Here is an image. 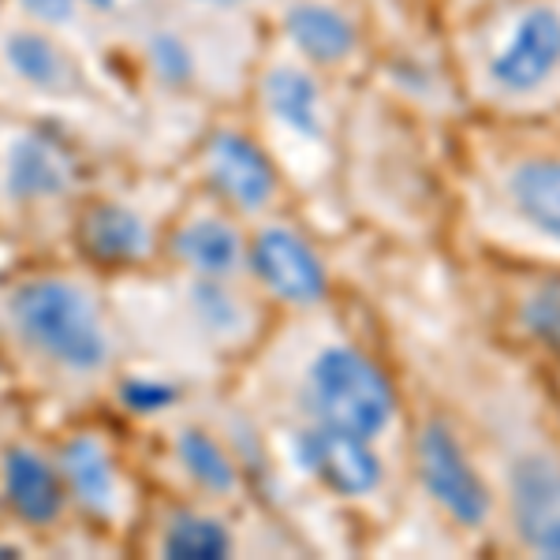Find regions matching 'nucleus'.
Here are the masks:
<instances>
[{"label":"nucleus","mask_w":560,"mask_h":560,"mask_svg":"<svg viewBox=\"0 0 560 560\" xmlns=\"http://www.w3.org/2000/svg\"><path fill=\"white\" fill-rule=\"evenodd\" d=\"M4 490L12 509L31 523H49L60 512V486L49 464L31 448H12L4 456Z\"/></svg>","instance_id":"11"},{"label":"nucleus","mask_w":560,"mask_h":560,"mask_svg":"<svg viewBox=\"0 0 560 560\" xmlns=\"http://www.w3.org/2000/svg\"><path fill=\"white\" fill-rule=\"evenodd\" d=\"M65 179H68V168H65V161L57 158V150L45 147L38 139L15 142V153H12V191L15 195L31 198V195L60 191Z\"/></svg>","instance_id":"17"},{"label":"nucleus","mask_w":560,"mask_h":560,"mask_svg":"<svg viewBox=\"0 0 560 560\" xmlns=\"http://www.w3.org/2000/svg\"><path fill=\"white\" fill-rule=\"evenodd\" d=\"M501 202L527 232L560 250V158L530 153L501 173Z\"/></svg>","instance_id":"8"},{"label":"nucleus","mask_w":560,"mask_h":560,"mask_svg":"<svg viewBox=\"0 0 560 560\" xmlns=\"http://www.w3.org/2000/svg\"><path fill=\"white\" fill-rule=\"evenodd\" d=\"M179 459L191 471L195 482H202L213 493H229L236 490V467L232 459L221 453V445L202 430H184L179 433Z\"/></svg>","instance_id":"19"},{"label":"nucleus","mask_w":560,"mask_h":560,"mask_svg":"<svg viewBox=\"0 0 560 560\" xmlns=\"http://www.w3.org/2000/svg\"><path fill=\"white\" fill-rule=\"evenodd\" d=\"M176 255L187 261L198 273H210V277H221V273H232L243 258V247H240V236L229 221L221 217H195L179 229L176 236Z\"/></svg>","instance_id":"13"},{"label":"nucleus","mask_w":560,"mask_h":560,"mask_svg":"<svg viewBox=\"0 0 560 560\" xmlns=\"http://www.w3.org/2000/svg\"><path fill=\"white\" fill-rule=\"evenodd\" d=\"M419 475L438 509L459 527H482L493 512V497L475 471L467 448L441 419L419 430Z\"/></svg>","instance_id":"4"},{"label":"nucleus","mask_w":560,"mask_h":560,"mask_svg":"<svg viewBox=\"0 0 560 560\" xmlns=\"http://www.w3.org/2000/svg\"><path fill=\"white\" fill-rule=\"evenodd\" d=\"M229 530L210 516H198V512H179L168 523L165 535V557L173 560H217L229 553Z\"/></svg>","instance_id":"18"},{"label":"nucleus","mask_w":560,"mask_h":560,"mask_svg":"<svg viewBox=\"0 0 560 560\" xmlns=\"http://www.w3.org/2000/svg\"><path fill=\"white\" fill-rule=\"evenodd\" d=\"M83 247L102 261H131L150 250V232L124 206H94L83 221Z\"/></svg>","instance_id":"12"},{"label":"nucleus","mask_w":560,"mask_h":560,"mask_svg":"<svg viewBox=\"0 0 560 560\" xmlns=\"http://www.w3.org/2000/svg\"><path fill=\"white\" fill-rule=\"evenodd\" d=\"M202 4H243V0H202Z\"/></svg>","instance_id":"25"},{"label":"nucleus","mask_w":560,"mask_h":560,"mask_svg":"<svg viewBox=\"0 0 560 560\" xmlns=\"http://www.w3.org/2000/svg\"><path fill=\"white\" fill-rule=\"evenodd\" d=\"M478 71L493 97L538 102L560 83V0H520L493 23L478 52Z\"/></svg>","instance_id":"1"},{"label":"nucleus","mask_w":560,"mask_h":560,"mask_svg":"<svg viewBox=\"0 0 560 560\" xmlns=\"http://www.w3.org/2000/svg\"><path fill=\"white\" fill-rule=\"evenodd\" d=\"M300 459L325 490L337 497H370L382 486V456L374 453V441L348 430H332L314 422L300 433Z\"/></svg>","instance_id":"6"},{"label":"nucleus","mask_w":560,"mask_h":560,"mask_svg":"<svg viewBox=\"0 0 560 560\" xmlns=\"http://www.w3.org/2000/svg\"><path fill=\"white\" fill-rule=\"evenodd\" d=\"M509 512L530 553L560 557V459L549 448H523L512 456Z\"/></svg>","instance_id":"5"},{"label":"nucleus","mask_w":560,"mask_h":560,"mask_svg":"<svg viewBox=\"0 0 560 560\" xmlns=\"http://www.w3.org/2000/svg\"><path fill=\"white\" fill-rule=\"evenodd\" d=\"M210 176L221 195L247 213L266 210L277 195V173L269 158L236 131H224L210 142Z\"/></svg>","instance_id":"9"},{"label":"nucleus","mask_w":560,"mask_h":560,"mask_svg":"<svg viewBox=\"0 0 560 560\" xmlns=\"http://www.w3.org/2000/svg\"><path fill=\"white\" fill-rule=\"evenodd\" d=\"M12 318L20 332L45 355L71 370H94L105 363V332L94 303L65 280H34L12 295Z\"/></svg>","instance_id":"3"},{"label":"nucleus","mask_w":560,"mask_h":560,"mask_svg":"<svg viewBox=\"0 0 560 560\" xmlns=\"http://www.w3.org/2000/svg\"><path fill=\"white\" fill-rule=\"evenodd\" d=\"M523 314H527V329H535L541 340L560 348V288L535 292L523 306Z\"/></svg>","instance_id":"21"},{"label":"nucleus","mask_w":560,"mask_h":560,"mask_svg":"<svg viewBox=\"0 0 560 560\" xmlns=\"http://www.w3.org/2000/svg\"><path fill=\"white\" fill-rule=\"evenodd\" d=\"M150 57L161 71V79H168V83H184V79L191 75V57H187L184 45H179L176 38H168V34L153 38Z\"/></svg>","instance_id":"22"},{"label":"nucleus","mask_w":560,"mask_h":560,"mask_svg":"<svg viewBox=\"0 0 560 560\" xmlns=\"http://www.w3.org/2000/svg\"><path fill=\"white\" fill-rule=\"evenodd\" d=\"M176 400L173 385H158V382H128L124 385V404L131 411H161Z\"/></svg>","instance_id":"23"},{"label":"nucleus","mask_w":560,"mask_h":560,"mask_svg":"<svg viewBox=\"0 0 560 560\" xmlns=\"http://www.w3.org/2000/svg\"><path fill=\"white\" fill-rule=\"evenodd\" d=\"M284 31L288 38L300 45L303 57H311L314 65H340L355 49V26H351L348 15L340 8L314 4V0L288 8Z\"/></svg>","instance_id":"10"},{"label":"nucleus","mask_w":560,"mask_h":560,"mask_svg":"<svg viewBox=\"0 0 560 560\" xmlns=\"http://www.w3.org/2000/svg\"><path fill=\"white\" fill-rule=\"evenodd\" d=\"M26 12H34L45 23H68L71 20V0H23Z\"/></svg>","instance_id":"24"},{"label":"nucleus","mask_w":560,"mask_h":560,"mask_svg":"<svg viewBox=\"0 0 560 560\" xmlns=\"http://www.w3.org/2000/svg\"><path fill=\"white\" fill-rule=\"evenodd\" d=\"M306 411L314 422L377 441L396 427V393L382 366L351 345H329L306 366Z\"/></svg>","instance_id":"2"},{"label":"nucleus","mask_w":560,"mask_h":560,"mask_svg":"<svg viewBox=\"0 0 560 560\" xmlns=\"http://www.w3.org/2000/svg\"><path fill=\"white\" fill-rule=\"evenodd\" d=\"M250 266L284 303L311 306L325 295V266L314 247L292 229H266L250 247Z\"/></svg>","instance_id":"7"},{"label":"nucleus","mask_w":560,"mask_h":560,"mask_svg":"<svg viewBox=\"0 0 560 560\" xmlns=\"http://www.w3.org/2000/svg\"><path fill=\"white\" fill-rule=\"evenodd\" d=\"M195 311L202 314L206 325L217 332H232L236 329V322H240V306L236 300H232L224 288H217V284H198L195 288Z\"/></svg>","instance_id":"20"},{"label":"nucleus","mask_w":560,"mask_h":560,"mask_svg":"<svg viewBox=\"0 0 560 560\" xmlns=\"http://www.w3.org/2000/svg\"><path fill=\"white\" fill-rule=\"evenodd\" d=\"M266 102L280 124L318 139L322 135V90L300 68H273L266 79Z\"/></svg>","instance_id":"14"},{"label":"nucleus","mask_w":560,"mask_h":560,"mask_svg":"<svg viewBox=\"0 0 560 560\" xmlns=\"http://www.w3.org/2000/svg\"><path fill=\"white\" fill-rule=\"evenodd\" d=\"M60 467H65L71 490H75L79 504L94 512H108L113 509V467H108L105 448L97 445L94 438H75L68 441L65 456H60Z\"/></svg>","instance_id":"15"},{"label":"nucleus","mask_w":560,"mask_h":560,"mask_svg":"<svg viewBox=\"0 0 560 560\" xmlns=\"http://www.w3.org/2000/svg\"><path fill=\"white\" fill-rule=\"evenodd\" d=\"M8 60L26 83L42 90H68L75 79V68L57 45H49L42 34H12L8 38Z\"/></svg>","instance_id":"16"},{"label":"nucleus","mask_w":560,"mask_h":560,"mask_svg":"<svg viewBox=\"0 0 560 560\" xmlns=\"http://www.w3.org/2000/svg\"><path fill=\"white\" fill-rule=\"evenodd\" d=\"M90 4H97V8H113L116 0H90Z\"/></svg>","instance_id":"26"}]
</instances>
